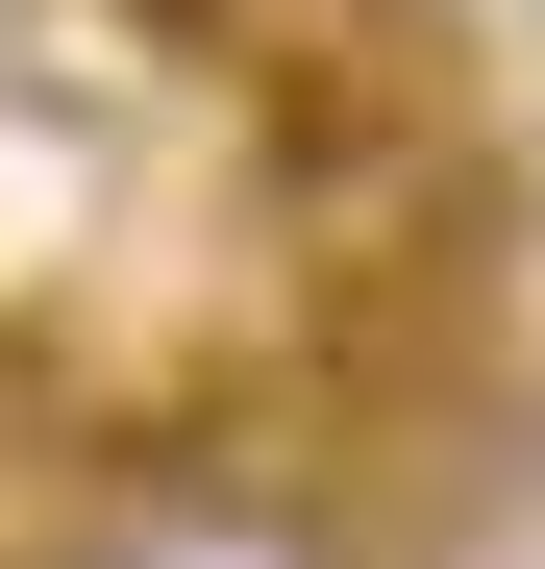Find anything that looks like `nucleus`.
I'll return each mask as SVG.
<instances>
[{
  "label": "nucleus",
  "instance_id": "nucleus-1",
  "mask_svg": "<svg viewBox=\"0 0 545 569\" xmlns=\"http://www.w3.org/2000/svg\"><path fill=\"white\" fill-rule=\"evenodd\" d=\"M75 569H347V520L298 470H248V446H125L75 496Z\"/></svg>",
  "mask_w": 545,
  "mask_h": 569
}]
</instances>
